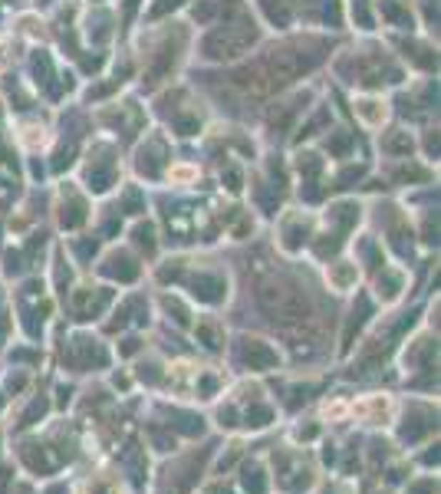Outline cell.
Returning <instances> with one entry per match:
<instances>
[{"mask_svg":"<svg viewBox=\"0 0 441 494\" xmlns=\"http://www.w3.org/2000/svg\"><path fill=\"white\" fill-rule=\"evenodd\" d=\"M244 488H247V491H254V494H260L263 491V488H267V481H263V478H260V471H247V478H244Z\"/></svg>","mask_w":441,"mask_h":494,"instance_id":"1","label":"cell"},{"mask_svg":"<svg viewBox=\"0 0 441 494\" xmlns=\"http://www.w3.org/2000/svg\"><path fill=\"white\" fill-rule=\"evenodd\" d=\"M267 418H270V412H267V409H257V412H250V415H247V425L260 428V425H267Z\"/></svg>","mask_w":441,"mask_h":494,"instance_id":"2","label":"cell"},{"mask_svg":"<svg viewBox=\"0 0 441 494\" xmlns=\"http://www.w3.org/2000/svg\"><path fill=\"white\" fill-rule=\"evenodd\" d=\"M89 494H116V491H112V485H106V481H99V485H93V488H89Z\"/></svg>","mask_w":441,"mask_h":494,"instance_id":"3","label":"cell"}]
</instances>
